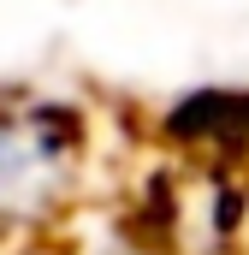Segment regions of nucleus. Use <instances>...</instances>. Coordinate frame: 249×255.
Wrapping results in <instances>:
<instances>
[{
	"label": "nucleus",
	"mask_w": 249,
	"mask_h": 255,
	"mask_svg": "<svg viewBox=\"0 0 249 255\" xmlns=\"http://www.w3.org/2000/svg\"><path fill=\"white\" fill-rule=\"evenodd\" d=\"M71 166V130L36 113H0V220H30L48 202H60Z\"/></svg>",
	"instance_id": "f257e3e1"
}]
</instances>
